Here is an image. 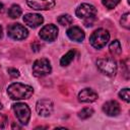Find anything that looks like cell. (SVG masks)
<instances>
[{
	"instance_id": "52a82bcc",
	"label": "cell",
	"mask_w": 130,
	"mask_h": 130,
	"mask_svg": "<svg viewBox=\"0 0 130 130\" xmlns=\"http://www.w3.org/2000/svg\"><path fill=\"white\" fill-rule=\"evenodd\" d=\"M7 35L10 39L15 41H21L27 38L28 31L26 27H24L20 23H12L7 27Z\"/></svg>"
},
{
	"instance_id": "9a60e30c",
	"label": "cell",
	"mask_w": 130,
	"mask_h": 130,
	"mask_svg": "<svg viewBox=\"0 0 130 130\" xmlns=\"http://www.w3.org/2000/svg\"><path fill=\"white\" fill-rule=\"evenodd\" d=\"M109 51L113 56H119L122 53V47L120 42L118 40H114L109 46Z\"/></svg>"
},
{
	"instance_id": "5bb4252c",
	"label": "cell",
	"mask_w": 130,
	"mask_h": 130,
	"mask_svg": "<svg viewBox=\"0 0 130 130\" xmlns=\"http://www.w3.org/2000/svg\"><path fill=\"white\" fill-rule=\"evenodd\" d=\"M66 32H67V36H68V38L70 40L78 42V43L82 42L84 40V38H85L84 31L78 26H71V27H69L67 29Z\"/></svg>"
},
{
	"instance_id": "ac0fdd59",
	"label": "cell",
	"mask_w": 130,
	"mask_h": 130,
	"mask_svg": "<svg viewBox=\"0 0 130 130\" xmlns=\"http://www.w3.org/2000/svg\"><path fill=\"white\" fill-rule=\"evenodd\" d=\"M92 114H93V109L86 107V108H83L81 111L78 112V118L81 120H85V119H88L89 117H91Z\"/></svg>"
},
{
	"instance_id": "cb8c5ba5",
	"label": "cell",
	"mask_w": 130,
	"mask_h": 130,
	"mask_svg": "<svg viewBox=\"0 0 130 130\" xmlns=\"http://www.w3.org/2000/svg\"><path fill=\"white\" fill-rule=\"evenodd\" d=\"M6 123H7V117L3 114H0V129L5 128Z\"/></svg>"
},
{
	"instance_id": "d6986e66",
	"label": "cell",
	"mask_w": 130,
	"mask_h": 130,
	"mask_svg": "<svg viewBox=\"0 0 130 130\" xmlns=\"http://www.w3.org/2000/svg\"><path fill=\"white\" fill-rule=\"evenodd\" d=\"M57 21L59 22V24L66 26V25L71 24L72 21H73V19H72V17H71L69 14H62V15H60V16L57 18Z\"/></svg>"
},
{
	"instance_id": "277c9868",
	"label": "cell",
	"mask_w": 130,
	"mask_h": 130,
	"mask_svg": "<svg viewBox=\"0 0 130 130\" xmlns=\"http://www.w3.org/2000/svg\"><path fill=\"white\" fill-rule=\"evenodd\" d=\"M99 70L108 76H114L117 72V63L113 58H101L96 61Z\"/></svg>"
},
{
	"instance_id": "7402d4cb",
	"label": "cell",
	"mask_w": 130,
	"mask_h": 130,
	"mask_svg": "<svg viewBox=\"0 0 130 130\" xmlns=\"http://www.w3.org/2000/svg\"><path fill=\"white\" fill-rule=\"evenodd\" d=\"M121 0H103V5L106 6L107 8L109 9H113L114 7H116L119 3H120Z\"/></svg>"
},
{
	"instance_id": "484cf974",
	"label": "cell",
	"mask_w": 130,
	"mask_h": 130,
	"mask_svg": "<svg viewBox=\"0 0 130 130\" xmlns=\"http://www.w3.org/2000/svg\"><path fill=\"white\" fill-rule=\"evenodd\" d=\"M2 37V27H1V25H0V38Z\"/></svg>"
},
{
	"instance_id": "ba28073f",
	"label": "cell",
	"mask_w": 130,
	"mask_h": 130,
	"mask_svg": "<svg viewBox=\"0 0 130 130\" xmlns=\"http://www.w3.org/2000/svg\"><path fill=\"white\" fill-rule=\"evenodd\" d=\"M40 38L46 42H53L58 37V27L55 24H47L43 26L39 32Z\"/></svg>"
},
{
	"instance_id": "30bf717a",
	"label": "cell",
	"mask_w": 130,
	"mask_h": 130,
	"mask_svg": "<svg viewBox=\"0 0 130 130\" xmlns=\"http://www.w3.org/2000/svg\"><path fill=\"white\" fill-rule=\"evenodd\" d=\"M26 3L35 10H49L55 6V0H26Z\"/></svg>"
},
{
	"instance_id": "9c48e42d",
	"label": "cell",
	"mask_w": 130,
	"mask_h": 130,
	"mask_svg": "<svg viewBox=\"0 0 130 130\" xmlns=\"http://www.w3.org/2000/svg\"><path fill=\"white\" fill-rule=\"evenodd\" d=\"M53 109H54V106H53L52 101L47 100V99H43V100L38 101L37 106H36L37 113L42 117L50 116L53 112Z\"/></svg>"
},
{
	"instance_id": "5b68a950",
	"label": "cell",
	"mask_w": 130,
	"mask_h": 130,
	"mask_svg": "<svg viewBox=\"0 0 130 130\" xmlns=\"http://www.w3.org/2000/svg\"><path fill=\"white\" fill-rule=\"evenodd\" d=\"M52 71L51 63L48 59L46 58H41L38 59L34 62L32 65V74L36 77H43L48 74H50Z\"/></svg>"
},
{
	"instance_id": "e0dca14e",
	"label": "cell",
	"mask_w": 130,
	"mask_h": 130,
	"mask_svg": "<svg viewBox=\"0 0 130 130\" xmlns=\"http://www.w3.org/2000/svg\"><path fill=\"white\" fill-rule=\"evenodd\" d=\"M74 55H75V52L73 50L71 51H68L60 60V65L61 66H68L72 61H73V58H74Z\"/></svg>"
},
{
	"instance_id": "7a4b0ae2",
	"label": "cell",
	"mask_w": 130,
	"mask_h": 130,
	"mask_svg": "<svg viewBox=\"0 0 130 130\" xmlns=\"http://www.w3.org/2000/svg\"><path fill=\"white\" fill-rule=\"evenodd\" d=\"M75 14L78 18L84 20L85 26H91L96 15V8L91 4L82 3L76 8Z\"/></svg>"
},
{
	"instance_id": "603a6c76",
	"label": "cell",
	"mask_w": 130,
	"mask_h": 130,
	"mask_svg": "<svg viewBox=\"0 0 130 130\" xmlns=\"http://www.w3.org/2000/svg\"><path fill=\"white\" fill-rule=\"evenodd\" d=\"M7 71H8V73H9V75H10L11 77H13V78L19 77V75H20L19 71H18L17 69H15V68H8Z\"/></svg>"
},
{
	"instance_id": "7c38bea8",
	"label": "cell",
	"mask_w": 130,
	"mask_h": 130,
	"mask_svg": "<svg viewBox=\"0 0 130 130\" xmlns=\"http://www.w3.org/2000/svg\"><path fill=\"white\" fill-rule=\"evenodd\" d=\"M103 111L106 115H108L110 117H115L120 114L121 109H120V105L116 101H109L104 104Z\"/></svg>"
},
{
	"instance_id": "6da1fadb",
	"label": "cell",
	"mask_w": 130,
	"mask_h": 130,
	"mask_svg": "<svg viewBox=\"0 0 130 130\" xmlns=\"http://www.w3.org/2000/svg\"><path fill=\"white\" fill-rule=\"evenodd\" d=\"M7 93L11 100L19 101L29 99L34 93V88L30 85L23 84L20 82L11 83L7 88Z\"/></svg>"
},
{
	"instance_id": "4fadbf2b",
	"label": "cell",
	"mask_w": 130,
	"mask_h": 130,
	"mask_svg": "<svg viewBox=\"0 0 130 130\" xmlns=\"http://www.w3.org/2000/svg\"><path fill=\"white\" fill-rule=\"evenodd\" d=\"M98 99V93L91 88H83L78 93V100L81 103H92Z\"/></svg>"
},
{
	"instance_id": "ffe728a7",
	"label": "cell",
	"mask_w": 130,
	"mask_h": 130,
	"mask_svg": "<svg viewBox=\"0 0 130 130\" xmlns=\"http://www.w3.org/2000/svg\"><path fill=\"white\" fill-rule=\"evenodd\" d=\"M120 23L123 27H125L127 29L130 28V14H129V12H126L122 15V17L120 19Z\"/></svg>"
},
{
	"instance_id": "4316f807",
	"label": "cell",
	"mask_w": 130,
	"mask_h": 130,
	"mask_svg": "<svg viewBox=\"0 0 130 130\" xmlns=\"http://www.w3.org/2000/svg\"><path fill=\"white\" fill-rule=\"evenodd\" d=\"M2 108H3V107H2V104H1V103H0V110H1V109H2Z\"/></svg>"
},
{
	"instance_id": "3957f363",
	"label": "cell",
	"mask_w": 130,
	"mask_h": 130,
	"mask_svg": "<svg viewBox=\"0 0 130 130\" xmlns=\"http://www.w3.org/2000/svg\"><path fill=\"white\" fill-rule=\"evenodd\" d=\"M109 40H110L109 31L105 28H99L91 34V36L89 38V43L93 48L102 49L103 47H105L107 45Z\"/></svg>"
},
{
	"instance_id": "8fae6325",
	"label": "cell",
	"mask_w": 130,
	"mask_h": 130,
	"mask_svg": "<svg viewBox=\"0 0 130 130\" xmlns=\"http://www.w3.org/2000/svg\"><path fill=\"white\" fill-rule=\"evenodd\" d=\"M23 21L29 27H38L44 22V18L41 14L38 13H27L23 16Z\"/></svg>"
},
{
	"instance_id": "d4e9b609",
	"label": "cell",
	"mask_w": 130,
	"mask_h": 130,
	"mask_svg": "<svg viewBox=\"0 0 130 130\" xmlns=\"http://www.w3.org/2000/svg\"><path fill=\"white\" fill-rule=\"evenodd\" d=\"M4 11V5L2 2H0V13H2Z\"/></svg>"
},
{
	"instance_id": "8992f818",
	"label": "cell",
	"mask_w": 130,
	"mask_h": 130,
	"mask_svg": "<svg viewBox=\"0 0 130 130\" xmlns=\"http://www.w3.org/2000/svg\"><path fill=\"white\" fill-rule=\"evenodd\" d=\"M12 109L19 123L22 125H26L30 118V110L28 106L23 103H16L12 105Z\"/></svg>"
},
{
	"instance_id": "2e32d148",
	"label": "cell",
	"mask_w": 130,
	"mask_h": 130,
	"mask_svg": "<svg viewBox=\"0 0 130 130\" xmlns=\"http://www.w3.org/2000/svg\"><path fill=\"white\" fill-rule=\"evenodd\" d=\"M21 13H22V9H21V7L19 6V5H17V4H13V5H11V7L9 8V10H8V16L10 17V18H18L20 15H21Z\"/></svg>"
},
{
	"instance_id": "44dd1931",
	"label": "cell",
	"mask_w": 130,
	"mask_h": 130,
	"mask_svg": "<svg viewBox=\"0 0 130 130\" xmlns=\"http://www.w3.org/2000/svg\"><path fill=\"white\" fill-rule=\"evenodd\" d=\"M119 96H120V99H122L124 102L129 103V102H130V93H129V88H128V87H126V88H124V89L120 90V92H119Z\"/></svg>"
}]
</instances>
